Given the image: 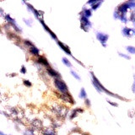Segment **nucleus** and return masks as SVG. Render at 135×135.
I'll return each instance as SVG.
<instances>
[{
	"label": "nucleus",
	"instance_id": "obj_25",
	"mask_svg": "<svg viewBox=\"0 0 135 135\" xmlns=\"http://www.w3.org/2000/svg\"><path fill=\"white\" fill-rule=\"evenodd\" d=\"M84 135H90V134H89V133H84Z\"/></svg>",
	"mask_w": 135,
	"mask_h": 135
},
{
	"label": "nucleus",
	"instance_id": "obj_14",
	"mask_svg": "<svg viewBox=\"0 0 135 135\" xmlns=\"http://www.w3.org/2000/svg\"><path fill=\"white\" fill-rule=\"evenodd\" d=\"M63 63L65 64V65L67 66V67H71V66H72V64L70 63V62H69V61H68V60L66 58H63Z\"/></svg>",
	"mask_w": 135,
	"mask_h": 135
},
{
	"label": "nucleus",
	"instance_id": "obj_3",
	"mask_svg": "<svg viewBox=\"0 0 135 135\" xmlns=\"http://www.w3.org/2000/svg\"><path fill=\"white\" fill-rule=\"evenodd\" d=\"M43 122L40 120L37 119H33L31 122V128L33 130H41L43 128Z\"/></svg>",
	"mask_w": 135,
	"mask_h": 135
},
{
	"label": "nucleus",
	"instance_id": "obj_20",
	"mask_svg": "<svg viewBox=\"0 0 135 135\" xmlns=\"http://www.w3.org/2000/svg\"><path fill=\"white\" fill-rule=\"evenodd\" d=\"M71 73H72V74H73V77H75L77 79H80V78H79V76H78V75H77V73H76L75 72L71 71Z\"/></svg>",
	"mask_w": 135,
	"mask_h": 135
},
{
	"label": "nucleus",
	"instance_id": "obj_1",
	"mask_svg": "<svg viewBox=\"0 0 135 135\" xmlns=\"http://www.w3.org/2000/svg\"><path fill=\"white\" fill-rule=\"evenodd\" d=\"M51 109H52V112L56 115V117H58L59 119H63V118L66 117V116L68 115V109L66 106H63L59 104L54 105Z\"/></svg>",
	"mask_w": 135,
	"mask_h": 135
},
{
	"label": "nucleus",
	"instance_id": "obj_18",
	"mask_svg": "<svg viewBox=\"0 0 135 135\" xmlns=\"http://www.w3.org/2000/svg\"><path fill=\"white\" fill-rule=\"evenodd\" d=\"M79 96H80L81 98H85V97H86V92H85V90L84 89L81 90L80 95H79Z\"/></svg>",
	"mask_w": 135,
	"mask_h": 135
},
{
	"label": "nucleus",
	"instance_id": "obj_4",
	"mask_svg": "<svg viewBox=\"0 0 135 135\" xmlns=\"http://www.w3.org/2000/svg\"><path fill=\"white\" fill-rule=\"evenodd\" d=\"M59 97L61 100H63V101H65V102H68V103H70V104H73V103H74V100H73V97H72L71 95H70V94H68V92L60 94Z\"/></svg>",
	"mask_w": 135,
	"mask_h": 135
},
{
	"label": "nucleus",
	"instance_id": "obj_22",
	"mask_svg": "<svg viewBox=\"0 0 135 135\" xmlns=\"http://www.w3.org/2000/svg\"><path fill=\"white\" fill-rule=\"evenodd\" d=\"M24 20H25V22L27 24V25H30V26H31V21H30L31 19H24Z\"/></svg>",
	"mask_w": 135,
	"mask_h": 135
},
{
	"label": "nucleus",
	"instance_id": "obj_16",
	"mask_svg": "<svg viewBox=\"0 0 135 135\" xmlns=\"http://www.w3.org/2000/svg\"><path fill=\"white\" fill-rule=\"evenodd\" d=\"M25 45H26L27 46V47H31V46H34V45H33V43L31 42V41H30L29 40H25Z\"/></svg>",
	"mask_w": 135,
	"mask_h": 135
},
{
	"label": "nucleus",
	"instance_id": "obj_7",
	"mask_svg": "<svg viewBox=\"0 0 135 135\" xmlns=\"http://www.w3.org/2000/svg\"><path fill=\"white\" fill-rule=\"evenodd\" d=\"M39 21H40V23L42 24L43 27H44V29L46 30V31H47V32H48L49 34H50V35H51V36H52V38H53V39H55V40H58V39H57V36H56V35H55V34H54V33L52 32V31H51L50 29H49V28H48V26H47V25H46V24L44 23V21H43V19H40V20H39Z\"/></svg>",
	"mask_w": 135,
	"mask_h": 135
},
{
	"label": "nucleus",
	"instance_id": "obj_10",
	"mask_svg": "<svg viewBox=\"0 0 135 135\" xmlns=\"http://www.w3.org/2000/svg\"><path fill=\"white\" fill-rule=\"evenodd\" d=\"M30 51V53L31 55H34V56H39V54H40V50H39L37 47H36L35 46H31L29 48Z\"/></svg>",
	"mask_w": 135,
	"mask_h": 135
},
{
	"label": "nucleus",
	"instance_id": "obj_11",
	"mask_svg": "<svg viewBox=\"0 0 135 135\" xmlns=\"http://www.w3.org/2000/svg\"><path fill=\"white\" fill-rule=\"evenodd\" d=\"M58 44L59 45L60 47H61V48H62L64 52H66V53H68V55H72V54H71V52H70V50H69V48H68V47L67 46H65V45H64L63 43L60 42L59 40H58Z\"/></svg>",
	"mask_w": 135,
	"mask_h": 135
},
{
	"label": "nucleus",
	"instance_id": "obj_21",
	"mask_svg": "<svg viewBox=\"0 0 135 135\" xmlns=\"http://www.w3.org/2000/svg\"><path fill=\"white\" fill-rule=\"evenodd\" d=\"M20 73H26V69H25V66H22L21 69H20Z\"/></svg>",
	"mask_w": 135,
	"mask_h": 135
},
{
	"label": "nucleus",
	"instance_id": "obj_6",
	"mask_svg": "<svg viewBox=\"0 0 135 135\" xmlns=\"http://www.w3.org/2000/svg\"><path fill=\"white\" fill-rule=\"evenodd\" d=\"M46 72H47V73H48L49 75L52 76V77H54L55 79H58V78L60 77L59 73H58L57 71H55V70H54L53 68H52L51 67L46 68Z\"/></svg>",
	"mask_w": 135,
	"mask_h": 135
},
{
	"label": "nucleus",
	"instance_id": "obj_17",
	"mask_svg": "<svg viewBox=\"0 0 135 135\" xmlns=\"http://www.w3.org/2000/svg\"><path fill=\"white\" fill-rule=\"evenodd\" d=\"M127 50L131 53H135V47H133V46H127Z\"/></svg>",
	"mask_w": 135,
	"mask_h": 135
},
{
	"label": "nucleus",
	"instance_id": "obj_2",
	"mask_svg": "<svg viewBox=\"0 0 135 135\" xmlns=\"http://www.w3.org/2000/svg\"><path fill=\"white\" fill-rule=\"evenodd\" d=\"M54 85H55V87L57 88V90H58L59 92L62 93V94H64V93L68 92L67 85L64 83L62 79H60L59 78L54 79Z\"/></svg>",
	"mask_w": 135,
	"mask_h": 135
},
{
	"label": "nucleus",
	"instance_id": "obj_13",
	"mask_svg": "<svg viewBox=\"0 0 135 135\" xmlns=\"http://www.w3.org/2000/svg\"><path fill=\"white\" fill-rule=\"evenodd\" d=\"M23 135H34V130L31 129V127H30V128H27L25 131Z\"/></svg>",
	"mask_w": 135,
	"mask_h": 135
},
{
	"label": "nucleus",
	"instance_id": "obj_24",
	"mask_svg": "<svg viewBox=\"0 0 135 135\" xmlns=\"http://www.w3.org/2000/svg\"><path fill=\"white\" fill-rule=\"evenodd\" d=\"M0 135H7V134L4 133H3V132H0ZM9 135H10V134H9Z\"/></svg>",
	"mask_w": 135,
	"mask_h": 135
},
{
	"label": "nucleus",
	"instance_id": "obj_5",
	"mask_svg": "<svg viewBox=\"0 0 135 135\" xmlns=\"http://www.w3.org/2000/svg\"><path fill=\"white\" fill-rule=\"evenodd\" d=\"M40 133L41 135H56L54 129L50 127H44L40 130Z\"/></svg>",
	"mask_w": 135,
	"mask_h": 135
},
{
	"label": "nucleus",
	"instance_id": "obj_23",
	"mask_svg": "<svg viewBox=\"0 0 135 135\" xmlns=\"http://www.w3.org/2000/svg\"><path fill=\"white\" fill-rule=\"evenodd\" d=\"M85 101H86V105H89V106H90V100H86Z\"/></svg>",
	"mask_w": 135,
	"mask_h": 135
},
{
	"label": "nucleus",
	"instance_id": "obj_9",
	"mask_svg": "<svg viewBox=\"0 0 135 135\" xmlns=\"http://www.w3.org/2000/svg\"><path fill=\"white\" fill-rule=\"evenodd\" d=\"M84 110L83 109H81V108H77V109H75V110H73V112H72L71 115L69 116V118L70 120H73L74 117H76L78 116V114L79 113H81V112H83Z\"/></svg>",
	"mask_w": 135,
	"mask_h": 135
},
{
	"label": "nucleus",
	"instance_id": "obj_12",
	"mask_svg": "<svg viewBox=\"0 0 135 135\" xmlns=\"http://www.w3.org/2000/svg\"><path fill=\"white\" fill-rule=\"evenodd\" d=\"M97 38L100 40V42L104 43V42H106V40H107L108 36L104 35V34H102V33H98V34H97Z\"/></svg>",
	"mask_w": 135,
	"mask_h": 135
},
{
	"label": "nucleus",
	"instance_id": "obj_8",
	"mask_svg": "<svg viewBox=\"0 0 135 135\" xmlns=\"http://www.w3.org/2000/svg\"><path fill=\"white\" fill-rule=\"evenodd\" d=\"M37 63H40V65L46 66V68L50 67L48 62H47V60H46V58H44V57H39L38 59H37Z\"/></svg>",
	"mask_w": 135,
	"mask_h": 135
},
{
	"label": "nucleus",
	"instance_id": "obj_19",
	"mask_svg": "<svg viewBox=\"0 0 135 135\" xmlns=\"http://www.w3.org/2000/svg\"><path fill=\"white\" fill-rule=\"evenodd\" d=\"M24 85H25V86H27V87H31L32 84H31L29 80H26V79H25V80H24Z\"/></svg>",
	"mask_w": 135,
	"mask_h": 135
},
{
	"label": "nucleus",
	"instance_id": "obj_15",
	"mask_svg": "<svg viewBox=\"0 0 135 135\" xmlns=\"http://www.w3.org/2000/svg\"><path fill=\"white\" fill-rule=\"evenodd\" d=\"M85 17H86V18H88V17H90V16L91 15V12H90V10H89V9H85Z\"/></svg>",
	"mask_w": 135,
	"mask_h": 135
}]
</instances>
